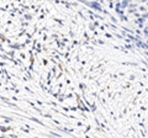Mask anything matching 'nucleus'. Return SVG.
I'll list each match as a JSON object with an SVG mask.
<instances>
[]
</instances>
